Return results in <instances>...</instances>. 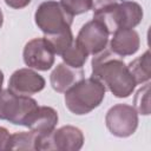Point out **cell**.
Wrapping results in <instances>:
<instances>
[{
    "mask_svg": "<svg viewBox=\"0 0 151 151\" xmlns=\"http://www.w3.org/2000/svg\"><path fill=\"white\" fill-rule=\"evenodd\" d=\"M6 5L12 7V8H15V9H20V8H24L26 7L31 0H5Z\"/></svg>",
    "mask_w": 151,
    "mask_h": 151,
    "instance_id": "obj_22",
    "label": "cell"
},
{
    "mask_svg": "<svg viewBox=\"0 0 151 151\" xmlns=\"http://www.w3.org/2000/svg\"><path fill=\"white\" fill-rule=\"evenodd\" d=\"M58 113L53 107L38 106L26 123V127L40 136L50 134L57 126Z\"/></svg>",
    "mask_w": 151,
    "mask_h": 151,
    "instance_id": "obj_12",
    "label": "cell"
},
{
    "mask_svg": "<svg viewBox=\"0 0 151 151\" xmlns=\"http://www.w3.org/2000/svg\"><path fill=\"white\" fill-rule=\"evenodd\" d=\"M119 0H92V8L93 9V13H97V12H100L114 4H117Z\"/></svg>",
    "mask_w": 151,
    "mask_h": 151,
    "instance_id": "obj_20",
    "label": "cell"
},
{
    "mask_svg": "<svg viewBox=\"0 0 151 151\" xmlns=\"http://www.w3.org/2000/svg\"><path fill=\"white\" fill-rule=\"evenodd\" d=\"M45 87V79L31 68H19L9 78L8 90L19 96H32Z\"/></svg>",
    "mask_w": 151,
    "mask_h": 151,
    "instance_id": "obj_10",
    "label": "cell"
},
{
    "mask_svg": "<svg viewBox=\"0 0 151 151\" xmlns=\"http://www.w3.org/2000/svg\"><path fill=\"white\" fill-rule=\"evenodd\" d=\"M2 24H4V14H2V11L0 9V28H1Z\"/></svg>",
    "mask_w": 151,
    "mask_h": 151,
    "instance_id": "obj_24",
    "label": "cell"
},
{
    "mask_svg": "<svg viewBox=\"0 0 151 151\" xmlns=\"http://www.w3.org/2000/svg\"><path fill=\"white\" fill-rule=\"evenodd\" d=\"M54 55L50 42L45 38H34L29 40L24 47L25 64L38 71H47L54 64Z\"/></svg>",
    "mask_w": 151,
    "mask_h": 151,
    "instance_id": "obj_9",
    "label": "cell"
},
{
    "mask_svg": "<svg viewBox=\"0 0 151 151\" xmlns=\"http://www.w3.org/2000/svg\"><path fill=\"white\" fill-rule=\"evenodd\" d=\"M11 143V134L6 127L0 126V151L1 150H9Z\"/></svg>",
    "mask_w": 151,
    "mask_h": 151,
    "instance_id": "obj_21",
    "label": "cell"
},
{
    "mask_svg": "<svg viewBox=\"0 0 151 151\" xmlns=\"http://www.w3.org/2000/svg\"><path fill=\"white\" fill-rule=\"evenodd\" d=\"M109 31L97 19L86 22L79 31L76 41L87 52V54H98L104 51L109 42Z\"/></svg>",
    "mask_w": 151,
    "mask_h": 151,
    "instance_id": "obj_8",
    "label": "cell"
},
{
    "mask_svg": "<svg viewBox=\"0 0 151 151\" xmlns=\"http://www.w3.org/2000/svg\"><path fill=\"white\" fill-rule=\"evenodd\" d=\"M37 26L45 35H53L71 29L73 15H71L61 5L54 0L41 2L34 14Z\"/></svg>",
    "mask_w": 151,
    "mask_h": 151,
    "instance_id": "obj_4",
    "label": "cell"
},
{
    "mask_svg": "<svg viewBox=\"0 0 151 151\" xmlns=\"http://www.w3.org/2000/svg\"><path fill=\"white\" fill-rule=\"evenodd\" d=\"M37 133L33 131H22L11 134L9 150H35Z\"/></svg>",
    "mask_w": 151,
    "mask_h": 151,
    "instance_id": "obj_16",
    "label": "cell"
},
{
    "mask_svg": "<svg viewBox=\"0 0 151 151\" xmlns=\"http://www.w3.org/2000/svg\"><path fill=\"white\" fill-rule=\"evenodd\" d=\"M60 5L74 17L90 11L92 8V0H60Z\"/></svg>",
    "mask_w": 151,
    "mask_h": 151,
    "instance_id": "obj_19",
    "label": "cell"
},
{
    "mask_svg": "<svg viewBox=\"0 0 151 151\" xmlns=\"http://www.w3.org/2000/svg\"><path fill=\"white\" fill-rule=\"evenodd\" d=\"M93 19L99 20L112 34L119 28H133L143 19V9L134 1H118L117 4L93 13Z\"/></svg>",
    "mask_w": 151,
    "mask_h": 151,
    "instance_id": "obj_3",
    "label": "cell"
},
{
    "mask_svg": "<svg viewBox=\"0 0 151 151\" xmlns=\"http://www.w3.org/2000/svg\"><path fill=\"white\" fill-rule=\"evenodd\" d=\"M105 92V86L96 78H83L65 92V105L77 116L87 114L101 104Z\"/></svg>",
    "mask_w": 151,
    "mask_h": 151,
    "instance_id": "obj_2",
    "label": "cell"
},
{
    "mask_svg": "<svg viewBox=\"0 0 151 151\" xmlns=\"http://www.w3.org/2000/svg\"><path fill=\"white\" fill-rule=\"evenodd\" d=\"M110 41V50L118 57L134 54L140 45L139 34L133 28H119L114 31Z\"/></svg>",
    "mask_w": 151,
    "mask_h": 151,
    "instance_id": "obj_11",
    "label": "cell"
},
{
    "mask_svg": "<svg viewBox=\"0 0 151 151\" xmlns=\"http://www.w3.org/2000/svg\"><path fill=\"white\" fill-rule=\"evenodd\" d=\"M129 71L132 74L136 84H143L150 79V51H145L140 57L132 60L129 65Z\"/></svg>",
    "mask_w": 151,
    "mask_h": 151,
    "instance_id": "obj_14",
    "label": "cell"
},
{
    "mask_svg": "<svg viewBox=\"0 0 151 151\" xmlns=\"http://www.w3.org/2000/svg\"><path fill=\"white\" fill-rule=\"evenodd\" d=\"M38 106V103L29 96H19L7 88L0 94V119L26 126L28 118Z\"/></svg>",
    "mask_w": 151,
    "mask_h": 151,
    "instance_id": "obj_5",
    "label": "cell"
},
{
    "mask_svg": "<svg viewBox=\"0 0 151 151\" xmlns=\"http://www.w3.org/2000/svg\"><path fill=\"white\" fill-rule=\"evenodd\" d=\"M44 38L50 42L53 52L58 55H61L74 40L71 29H67L65 32L53 34V35H45Z\"/></svg>",
    "mask_w": 151,
    "mask_h": 151,
    "instance_id": "obj_17",
    "label": "cell"
},
{
    "mask_svg": "<svg viewBox=\"0 0 151 151\" xmlns=\"http://www.w3.org/2000/svg\"><path fill=\"white\" fill-rule=\"evenodd\" d=\"M60 57L65 64H67L72 67H76V68H83L84 64L87 60L88 54L74 39L73 42L70 45V47Z\"/></svg>",
    "mask_w": 151,
    "mask_h": 151,
    "instance_id": "obj_15",
    "label": "cell"
},
{
    "mask_svg": "<svg viewBox=\"0 0 151 151\" xmlns=\"http://www.w3.org/2000/svg\"><path fill=\"white\" fill-rule=\"evenodd\" d=\"M109 131L120 138L130 137L138 127V112L127 104H117L112 106L105 117Z\"/></svg>",
    "mask_w": 151,
    "mask_h": 151,
    "instance_id": "obj_7",
    "label": "cell"
},
{
    "mask_svg": "<svg viewBox=\"0 0 151 151\" xmlns=\"http://www.w3.org/2000/svg\"><path fill=\"white\" fill-rule=\"evenodd\" d=\"M150 84L146 83L142 88H139L134 96V109L140 114L147 116L150 113Z\"/></svg>",
    "mask_w": 151,
    "mask_h": 151,
    "instance_id": "obj_18",
    "label": "cell"
},
{
    "mask_svg": "<svg viewBox=\"0 0 151 151\" xmlns=\"http://www.w3.org/2000/svg\"><path fill=\"white\" fill-rule=\"evenodd\" d=\"M92 77L117 98H127L137 85L127 65L110 48L93 55Z\"/></svg>",
    "mask_w": 151,
    "mask_h": 151,
    "instance_id": "obj_1",
    "label": "cell"
},
{
    "mask_svg": "<svg viewBox=\"0 0 151 151\" xmlns=\"http://www.w3.org/2000/svg\"><path fill=\"white\" fill-rule=\"evenodd\" d=\"M2 84H4V73H2V71L0 70V94H1V92H2Z\"/></svg>",
    "mask_w": 151,
    "mask_h": 151,
    "instance_id": "obj_23",
    "label": "cell"
},
{
    "mask_svg": "<svg viewBox=\"0 0 151 151\" xmlns=\"http://www.w3.org/2000/svg\"><path fill=\"white\" fill-rule=\"evenodd\" d=\"M84 134L80 129L65 125L54 129L47 136L37 134L35 150H58V151H78L83 147Z\"/></svg>",
    "mask_w": 151,
    "mask_h": 151,
    "instance_id": "obj_6",
    "label": "cell"
},
{
    "mask_svg": "<svg viewBox=\"0 0 151 151\" xmlns=\"http://www.w3.org/2000/svg\"><path fill=\"white\" fill-rule=\"evenodd\" d=\"M84 78L83 68L72 67L65 63L58 64L50 76L51 86L54 91L63 93Z\"/></svg>",
    "mask_w": 151,
    "mask_h": 151,
    "instance_id": "obj_13",
    "label": "cell"
}]
</instances>
